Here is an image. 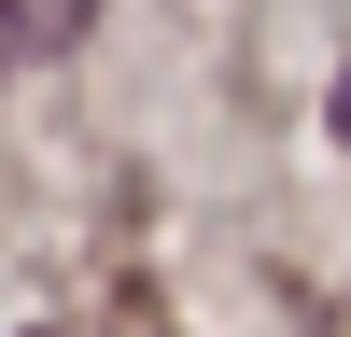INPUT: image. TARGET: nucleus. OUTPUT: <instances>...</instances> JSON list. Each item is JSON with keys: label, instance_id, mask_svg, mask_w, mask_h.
Wrapping results in <instances>:
<instances>
[{"label": "nucleus", "instance_id": "f257e3e1", "mask_svg": "<svg viewBox=\"0 0 351 337\" xmlns=\"http://www.w3.org/2000/svg\"><path fill=\"white\" fill-rule=\"evenodd\" d=\"M84 14H99V0H0V71L71 56V42H84Z\"/></svg>", "mask_w": 351, "mask_h": 337}, {"label": "nucleus", "instance_id": "f03ea898", "mask_svg": "<svg viewBox=\"0 0 351 337\" xmlns=\"http://www.w3.org/2000/svg\"><path fill=\"white\" fill-rule=\"evenodd\" d=\"M337 140H351V71H337Z\"/></svg>", "mask_w": 351, "mask_h": 337}]
</instances>
